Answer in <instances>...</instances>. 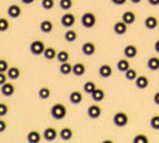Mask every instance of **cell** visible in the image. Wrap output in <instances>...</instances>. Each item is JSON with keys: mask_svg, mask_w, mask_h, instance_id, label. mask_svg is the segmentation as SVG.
Here are the masks:
<instances>
[{"mask_svg": "<svg viewBox=\"0 0 159 143\" xmlns=\"http://www.w3.org/2000/svg\"><path fill=\"white\" fill-rule=\"evenodd\" d=\"M112 121H113V123H114L115 126H117V127H124V126H126L128 124L129 118H128V116H127L126 113H124V112H118V113H116L113 116Z\"/></svg>", "mask_w": 159, "mask_h": 143, "instance_id": "277c9868", "label": "cell"}, {"mask_svg": "<svg viewBox=\"0 0 159 143\" xmlns=\"http://www.w3.org/2000/svg\"><path fill=\"white\" fill-rule=\"evenodd\" d=\"M21 2L24 4H32L33 2H34V0H21Z\"/></svg>", "mask_w": 159, "mask_h": 143, "instance_id": "bcb514c9", "label": "cell"}, {"mask_svg": "<svg viewBox=\"0 0 159 143\" xmlns=\"http://www.w3.org/2000/svg\"><path fill=\"white\" fill-rule=\"evenodd\" d=\"M16 88L11 83H5L1 85V94L4 96H11L14 94Z\"/></svg>", "mask_w": 159, "mask_h": 143, "instance_id": "4fadbf2b", "label": "cell"}, {"mask_svg": "<svg viewBox=\"0 0 159 143\" xmlns=\"http://www.w3.org/2000/svg\"><path fill=\"white\" fill-rule=\"evenodd\" d=\"M10 27V22L7 18H0V32H6Z\"/></svg>", "mask_w": 159, "mask_h": 143, "instance_id": "836d02e7", "label": "cell"}, {"mask_svg": "<svg viewBox=\"0 0 159 143\" xmlns=\"http://www.w3.org/2000/svg\"><path fill=\"white\" fill-rule=\"evenodd\" d=\"M57 60H58L60 63H64V62H67L70 58V54L67 51L65 50H62L60 51L59 53H57Z\"/></svg>", "mask_w": 159, "mask_h": 143, "instance_id": "4316f807", "label": "cell"}, {"mask_svg": "<svg viewBox=\"0 0 159 143\" xmlns=\"http://www.w3.org/2000/svg\"><path fill=\"white\" fill-rule=\"evenodd\" d=\"M77 38V34L75 31L69 30L65 33V40L68 42H74Z\"/></svg>", "mask_w": 159, "mask_h": 143, "instance_id": "f546056e", "label": "cell"}, {"mask_svg": "<svg viewBox=\"0 0 159 143\" xmlns=\"http://www.w3.org/2000/svg\"><path fill=\"white\" fill-rule=\"evenodd\" d=\"M38 96L41 99H47L51 96V90L48 87H42L38 92Z\"/></svg>", "mask_w": 159, "mask_h": 143, "instance_id": "4dcf8cb0", "label": "cell"}, {"mask_svg": "<svg viewBox=\"0 0 159 143\" xmlns=\"http://www.w3.org/2000/svg\"><path fill=\"white\" fill-rule=\"evenodd\" d=\"M41 5L43 9H45L47 11L52 10L54 6V0H42Z\"/></svg>", "mask_w": 159, "mask_h": 143, "instance_id": "e575fe53", "label": "cell"}, {"mask_svg": "<svg viewBox=\"0 0 159 143\" xmlns=\"http://www.w3.org/2000/svg\"><path fill=\"white\" fill-rule=\"evenodd\" d=\"M133 142L134 143H148L149 137L144 134H138L134 137Z\"/></svg>", "mask_w": 159, "mask_h": 143, "instance_id": "1f68e13d", "label": "cell"}, {"mask_svg": "<svg viewBox=\"0 0 159 143\" xmlns=\"http://www.w3.org/2000/svg\"><path fill=\"white\" fill-rule=\"evenodd\" d=\"M44 57L48 60H52L54 59L55 57L57 56V53H56V50L52 47H49V48H46L45 51H44V53H43Z\"/></svg>", "mask_w": 159, "mask_h": 143, "instance_id": "d4e9b609", "label": "cell"}, {"mask_svg": "<svg viewBox=\"0 0 159 143\" xmlns=\"http://www.w3.org/2000/svg\"><path fill=\"white\" fill-rule=\"evenodd\" d=\"M9 70V64L6 60L1 59L0 60V73H5Z\"/></svg>", "mask_w": 159, "mask_h": 143, "instance_id": "74e56055", "label": "cell"}, {"mask_svg": "<svg viewBox=\"0 0 159 143\" xmlns=\"http://www.w3.org/2000/svg\"><path fill=\"white\" fill-rule=\"evenodd\" d=\"M87 113H88V116L91 118L96 119V118H98L101 116V113H102V109H101V107L98 106V105H91L88 108Z\"/></svg>", "mask_w": 159, "mask_h": 143, "instance_id": "8992f818", "label": "cell"}, {"mask_svg": "<svg viewBox=\"0 0 159 143\" xmlns=\"http://www.w3.org/2000/svg\"><path fill=\"white\" fill-rule=\"evenodd\" d=\"M73 135H74L73 130H71L70 128H68V127L63 128L62 130L60 131V133H59V136H60L61 139L62 140H65V141L70 140L71 137H73Z\"/></svg>", "mask_w": 159, "mask_h": 143, "instance_id": "603a6c76", "label": "cell"}, {"mask_svg": "<svg viewBox=\"0 0 159 143\" xmlns=\"http://www.w3.org/2000/svg\"><path fill=\"white\" fill-rule=\"evenodd\" d=\"M91 95H92V98H93V101H95V102H100V101H102V100L104 99V97H105V92L102 90V89H95L92 94H91Z\"/></svg>", "mask_w": 159, "mask_h": 143, "instance_id": "ffe728a7", "label": "cell"}, {"mask_svg": "<svg viewBox=\"0 0 159 143\" xmlns=\"http://www.w3.org/2000/svg\"><path fill=\"white\" fill-rule=\"evenodd\" d=\"M9 16L11 17V18H17L20 16L21 14V8L16 5V4H13V5H11L9 8H8V11H7Z\"/></svg>", "mask_w": 159, "mask_h": 143, "instance_id": "30bf717a", "label": "cell"}, {"mask_svg": "<svg viewBox=\"0 0 159 143\" xmlns=\"http://www.w3.org/2000/svg\"><path fill=\"white\" fill-rule=\"evenodd\" d=\"M59 71L60 73L64 76H68L70 75V73H73V66H71L70 63L69 62H64V63H61L60 67H59Z\"/></svg>", "mask_w": 159, "mask_h": 143, "instance_id": "484cf974", "label": "cell"}, {"mask_svg": "<svg viewBox=\"0 0 159 143\" xmlns=\"http://www.w3.org/2000/svg\"><path fill=\"white\" fill-rule=\"evenodd\" d=\"M145 26L147 29L149 30H154V29L158 26V19L155 17V16H148L146 19H145Z\"/></svg>", "mask_w": 159, "mask_h": 143, "instance_id": "ac0fdd59", "label": "cell"}, {"mask_svg": "<svg viewBox=\"0 0 159 143\" xmlns=\"http://www.w3.org/2000/svg\"><path fill=\"white\" fill-rule=\"evenodd\" d=\"M81 23H82L83 27H85L87 29H91L95 25L96 17L93 12H85L81 17Z\"/></svg>", "mask_w": 159, "mask_h": 143, "instance_id": "7a4b0ae2", "label": "cell"}, {"mask_svg": "<svg viewBox=\"0 0 159 143\" xmlns=\"http://www.w3.org/2000/svg\"><path fill=\"white\" fill-rule=\"evenodd\" d=\"M53 29V24L51 20H43L41 23H40V30L42 33L44 34H49L52 31Z\"/></svg>", "mask_w": 159, "mask_h": 143, "instance_id": "2e32d148", "label": "cell"}, {"mask_svg": "<svg viewBox=\"0 0 159 143\" xmlns=\"http://www.w3.org/2000/svg\"><path fill=\"white\" fill-rule=\"evenodd\" d=\"M98 73L101 77L108 78L112 75V68L109 64H103L102 66H100Z\"/></svg>", "mask_w": 159, "mask_h": 143, "instance_id": "ba28073f", "label": "cell"}, {"mask_svg": "<svg viewBox=\"0 0 159 143\" xmlns=\"http://www.w3.org/2000/svg\"><path fill=\"white\" fill-rule=\"evenodd\" d=\"M127 25L124 21H118L114 24L113 26V31L114 33L118 35H122L124 34H126L127 30H128V28H127Z\"/></svg>", "mask_w": 159, "mask_h": 143, "instance_id": "8fae6325", "label": "cell"}, {"mask_svg": "<svg viewBox=\"0 0 159 143\" xmlns=\"http://www.w3.org/2000/svg\"><path fill=\"white\" fill-rule=\"evenodd\" d=\"M147 66L151 71H158L159 70V58L156 56H152L147 61Z\"/></svg>", "mask_w": 159, "mask_h": 143, "instance_id": "44dd1931", "label": "cell"}, {"mask_svg": "<svg viewBox=\"0 0 159 143\" xmlns=\"http://www.w3.org/2000/svg\"><path fill=\"white\" fill-rule=\"evenodd\" d=\"M7 129V124L4 120H0V133H3L6 131Z\"/></svg>", "mask_w": 159, "mask_h": 143, "instance_id": "ab89813d", "label": "cell"}, {"mask_svg": "<svg viewBox=\"0 0 159 143\" xmlns=\"http://www.w3.org/2000/svg\"><path fill=\"white\" fill-rule=\"evenodd\" d=\"M86 73V66L83 63H75L73 66V74L76 76H81Z\"/></svg>", "mask_w": 159, "mask_h": 143, "instance_id": "d6986e66", "label": "cell"}, {"mask_svg": "<svg viewBox=\"0 0 159 143\" xmlns=\"http://www.w3.org/2000/svg\"><path fill=\"white\" fill-rule=\"evenodd\" d=\"M81 50L85 55H93L95 53L96 47L93 42H86L83 44Z\"/></svg>", "mask_w": 159, "mask_h": 143, "instance_id": "9c48e42d", "label": "cell"}, {"mask_svg": "<svg viewBox=\"0 0 159 143\" xmlns=\"http://www.w3.org/2000/svg\"><path fill=\"white\" fill-rule=\"evenodd\" d=\"M150 125L154 130H159V116H153L151 118Z\"/></svg>", "mask_w": 159, "mask_h": 143, "instance_id": "8d00e7d4", "label": "cell"}, {"mask_svg": "<svg viewBox=\"0 0 159 143\" xmlns=\"http://www.w3.org/2000/svg\"><path fill=\"white\" fill-rule=\"evenodd\" d=\"M125 77L128 80H135L137 77V72L134 69H131L129 68L127 72H125Z\"/></svg>", "mask_w": 159, "mask_h": 143, "instance_id": "d6a6232c", "label": "cell"}, {"mask_svg": "<svg viewBox=\"0 0 159 143\" xmlns=\"http://www.w3.org/2000/svg\"><path fill=\"white\" fill-rule=\"evenodd\" d=\"M66 114H67V108L62 103H55L51 108V116L56 120L63 119L66 117Z\"/></svg>", "mask_w": 159, "mask_h": 143, "instance_id": "6da1fadb", "label": "cell"}, {"mask_svg": "<svg viewBox=\"0 0 159 143\" xmlns=\"http://www.w3.org/2000/svg\"><path fill=\"white\" fill-rule=\"evenodd\" d=\"M135 19H136V16H135V13L132 11L125 12L122 16V21H124L128 25L133 24L135 21Z\"/></svg>", "mask_w": 159, "mask_h": 143, "instance_id": "9a60e30c", "label": "cell"}, {"mask_svg": "<svg viewBox=\"0 0 159 143\" xmlns=\"http://www.w3.org/2000/svg\"><path fill=\"white\" fill-rule=\"evenodd\" d=\"M111 1L115 4V5H118V6H121V5H124L126 2H127V0H111Z\"/></svg>", "mask_w": 159, "mask_h": 143, "instance_id": "b9f144b4", "label": "cell"}, {"mask_svg": "<svg viewBox=\"0 0 159 143\" xmlns=\"http://www.w3.org/2000/svg\"><path fill=\"white\" fill-rule=\"evenodd\" d=\"M43 137L47 141H53L57 137V131L52 127L47 128L43 132Z\"/></svg>", "mask_w": 159, "mask_h": 143, "instance_id": "52a82bcc", "label": "cell"}, {"mask_svg": "<svg viewBox=\"0 0 159 143\" xmlns=\"http://www.w3.org/2000/svg\"><path fill=\"white\" fill-rule=\"evenodd\" d=\"M154 50L156 51V53H159V39L155 42V44H154Z\"/></svg>", "mask_w": 159, "mask_h": 143, "instance_id": "f6af8a7d", "label": "cell"}, {"mask_svg": "<svg viewBox=\"0 0 159 143\" xmlns=\"http://www.w3.org/2000/svg\"><path fill=\"white\" fill-rule=\"evenodd\" d=\"M149 78L146 76H137L135 79V85L136 87L140 90H144L146 89L149 86Z\"/></svg>", "mask_w": 159, "mask_h": 143, "instance_id": "7c38bea8", "label": "cell"}, {"mask_svg": "<svg viewBox=\"0 0 159 143\" xmlns=\"http://www.w3.org/2000/svg\"><path fill=\"white\" fill-rule=\"evenodd\" d=\"M45 49H46L45 43L41 40H34L30 45V51L34 55H40L42 53H44Z\"/></svg>", "mask_w": 159, "mask_h": 143, "instance_id": "3957f363", "label": "cell"}, {"mask_svg": "<svg viewBox=\"0 0 159 143\" xmlns=\"http://www.w3.org/2000/svg\"><path fill=\"white\" fill-rule=\"evenodd\" d=\"M7 76H6V75H5V73H0V84L3 85V84H5V83H6Z\"/></svg>", "mask_w": 159, "mask_h": 143, "instance_id": "60d3db41", "label": "cell"}, {"mask_svg": "<svg viewBox=\"0 0 159 143\" xmlns=\"http://www.w3.org/2000/svg\"><path fill=\"white\" fill-rule=\"evenodd\" d=\"M83 99V95L79 91H75L70 95V101L73 104H79Z\"/></svg>", "mask_w": 159, "mask_h": 143, "instance_id": "7402d4cb", "label": "cell"}, {"mask_svg": "<svg viewBox=\"0 0 159 143\" xmlns=\"http://www.w3.org/2000/svg\"><path fill=\"white\" fill-rule=\"evenodd\" d=\"M153 101L156 105L159 106V92H157L154 95H153Z\"/></svg>", "mask_w": 159, "mask_h": 143, "instance_id": "7bdbcfd3", "label": "cell"}, {"mask_svg": "<svg viewBox=\"0 0 159 143\" xmlns=\"http://www.w3.org/2000/svg\"><path fill=\"white\" fill-rule=\"evenodd\" d=\"M116 66H117V69L120 72H123V73H125V72H127L129 69V63L127 59H120L117 62Z\"/></svg>", "mask_w": 159, "mask_h": 143, "instance_id": "83f0119b", "label": "cell"}, {"mask_svg": "<svg viewBox=\"0 0 159 143\" xmlns=\"http://www.w3.org/2000/svg\"><path fill=\"white\" fill-rule=\"evenodd\" d=\"M59 6L62 10H69L73 6V0H60Z\"/></svg>", "mask_w": 159, "mask_h": 143, "instance_id": "d590c367", "label": "cell"}, {"mask_svg": "<svg viewBox=\"0 0 159 143\" xmlns=\"http://www.w3.org/2000/svg\"><path fill=\"white\" fill-rule=\"evenodd\" d=\"M7 76L9 78L16 80L20 76V70L17 67H11L7 71Z\"/></svg>", "mask_w": 159, "mask_h": 143, "instance_id": "cb8c5ba5", "label": "cell"}, {"mask_svg": "<svg viewBox=\"0 0 159 143\" xmlns=\"http://www.w3.org/2000/svg\"><path fill=\"white\" fill-rule=\"evenodd\" d=\"M95 89H96V86H95V83L93 81H88V82H86L84 84V86H83V90L87 94H92Z\"/></svg>", "mask_w": 159, "mask_h": 143, "instance_id": "f1b7e54d", "label": "cell"}, {"mask_svg": "<svg viewBox=\"0 0 159 143\" xmlns=\"http://www.w3.org/2000/svg\"><path fill=\"white\" fill-rule=\"evenodd\" d=\"M124 54L127 58H134L137 55V48L134 45H127L124 49Z\"/></svg>", "mask_w": 159, "mask_h": 143, "instance_id": "5bb4252c", "label": "cell"}, {"mask_svg": "<svg viewBox=\"0 0 159 143\" xmlns=\"http://www.w3.org/2000/svg\"><path fill=\"white\" fill-rule=\"evenodd\" d=\"M8 106L5 103H0V117H4L8 113Z\"/></svg>", "mask_w": 159, "mask_h": 143, "instance_id": "f35d334b", "label": "cell"}, {"mask_svg": "<svg viewBox=\"0 0 159 143\" xmlns=\"http://www.w3.org/2000/svg\"><path fill=\"white\" fill-rule=\"evenodd\" d=\"M41 140V134L38 131H31L27 135V141L30 143H38Z\"/></svg>", "mask_w": 159, "mask_h": 143, "instance_id": "e0dca14e", "label": "cell"}, {"mask_svg": "<svg viewBox=\"0 0 159 143\" xmlns=\"http://www.w3.org/2000/svg\"><path fill=\"white\" fill-rule=\"evenodd\" d=\"M131 1H132L134 4H138V3L141 2V0H131Z\"/></svg>", "mask_w": 159, "mask_h": 143, "instance_id": "7dc6e473", "label": "cell"}, {"mask_svg": "<svg viewBox=\"0 0 159 143\" xmlns=\"http://www.w3.org/2000/svg\"><path fill=\"white\" fill-rule=\"evenodd\" d=\"M75 23V16L73 13H65L61 17V24L65 28H70Z\"/></svg>", "mask_w": 159, "mask_h": 143, "instance_id": "5b68a950", "label": "cell"}, {"mask_svg": "<svg viewBox=\"0 0 159 143\" xmlns=\"http://www.w3.org/2000/svg\"><path fill=\"white\" fill-rule=\"evenodd\" d=\"M148 2L152 6H158L159 5V0H148Z\"/></svg>", "mask_w": 159, "mask_h": 143, "instance_id": "ee69618b", "label": "cell"}]
</instances>
